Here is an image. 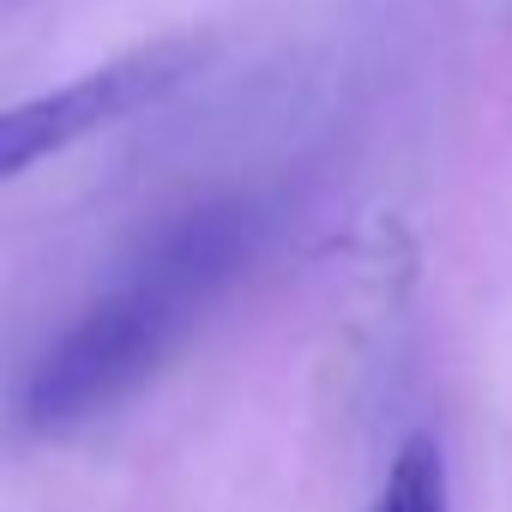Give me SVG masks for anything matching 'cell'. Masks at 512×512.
I'll use <instances>...</instances> for the list:
<instances>
[{
    "instance_id": "7a4b0ae2",
    "label": "cell",
    "mask_w": 512,
    "mask_h": 512,
    "mask_svg": "<svg viewBox=\"0 0 512 512\" xmlns=\"http://www.w3.org/2000/svg\"><path fill=\"white\" fill-rule=\"evenodd\" d=\"M193 61H199L193 43H151V49H133V55L109 61V67L79 73L61 91H43V97L7 109V121H0V175L19 181L43 157H61L67 145L151 109L163 91H175L193 73Z\"/></svg>"
},
{
    "instance_id": "6da1fadb",
    "label": "cell",
    "mask_w": 512,
    "mask_h": 512,
    "mask_svg": "<svg viewBox=\"0 0 512 512\" xmlns=\"http://www.w3.org/2000/svg\"><path fill=\"white\" fill-rule=\"evenodd\" d=\"M266 241V205L229 193L199 199L157 223L121 278L61 326V338L19 380V428L37 440L73 434L133 398L199 314L253 266Z\"/></svg>"
},
{
    "instance_id": "3957f363",
    "label": "cell",
    "mask_w": 512,
    "mask_h": 512,
    "mask_svg": "<svg viewBox=\"0 0 512 512\" xmlns=\"http://www.w3.org/2000/svg\"><path fill=\"white\" fill-rule=\"evenodd\" d=\"M368 512H452V488H446V458L434 434H410L374 494Z\"/></svg>"
}]
</instances>
